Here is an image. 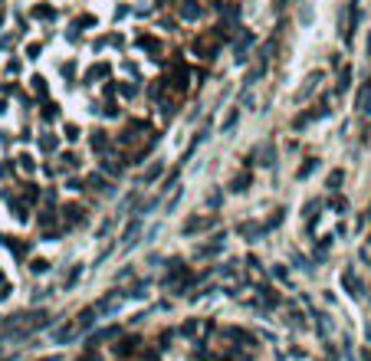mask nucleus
<instances>
[{
	"instance_id": "1",
	"label": "nucleus",
	"mask_w": 371,
	"mask_h": 361,
	"mask_svg": "<svg viewBox=\"0 0 371 361\" xmlns=\"http://www.w3.org/2000/svg\"><path fill=\"white\" fill-rule=\"evenodd\" d=\"M214 223H217V217H194V220H187L184 227H181V233H184V237H194V233L214 227Z\"/></svg>"
},
{
	"instance_id": "2",
	"label": "nucleus",
	"mask_w": 371,
	"mask_h": 361,
	"mask_svg": "<svg viewBox=\"0 0 371 361\" xmlns=\"http://www.w3.org/2000/svg\"><path fill=\"white\" fill-rule=\"evenodd\" d=\"M200 7H197V0H184V7H181V17H184V20H197V17H200Z\"/></svg>"
},
{
	"instance_id": "3",
	"label": "nucleus",
	"mask_w": 371,
	"mask_h": 361,
	"mask_svg": "<svg viewBox=\"0 0 371 361\" xmlns=\"http://www.w3.org/2000/svg\"><path fill=\"white\" fill-rule=\"evenodd\" d=\"M250 181H253L250 174H237L233 181H230V191H233V194H243V191L250 187Z\"/></svg>"
},
{
	"instance_id": "4",
	"label": "nucleus",
	"mask_w": 371,
	"mask_h": 361,
	"mask_svg": "<svg viewBox=\"0 0 371 361\" xmlns=\"http://www.w3.org/2000/svg\"><path fill=\"white\" fill-rule=\"evenodd\" d=\"M92 148H96L99 154L109 151V138H105V131H92Z\"/></svg>"
},
{
	"instance_id": "5",
	"label": "nucleus",
	"mask_w": 371,
	"mask_h": 361,
	"mask_svg": "<svg viewBox=\"0 0 371 361\" xmlns=\"http://www.w3.org/2000/svg\"><path fill=\"white\" fill-rule=\"evenodd\" d=\"M66 217L73 220V223H86V210L76 207V204H69V207H66Z\"/></svg>"
},
{
	"instance_id": "6",
	"label": "nucleus",
	"mask_w": 371,
	"mask_h": 361,
	"mask_svg": "<svg viewBox=\"0 0 371 361\" xmlns=\"http://www.w3.org/2000/svg\"><path fill=\"white\" fill-rule=\"evenodd\" d=\"M319 168V158H309L306 164H302V168H299V171H296V177H299V181H306L309 174H312V171H316Z\"/></svg>"
},
{
	"instance_id": "7",
	"label": "nucleus",
	"mask_w": 371,
	"mask_h": 361,
	"mask_svg": "<svg viewBox=\"0 0 371 361\" xmlns=\"http://www.w3.org/2000/svg\"><path fill=\"white\" fill-rule=\"evenodd\" d=\"M348 86H351V69L345 66L339 72V86H335V92H348Z\"/></svg>"
},
{
	"instance_id": "8",
	"label": "nucleus",
	"mask_w": 371,
	"mask_h": 361,
	"mask_svg": "<svg viewBox=\"0 0 371 361\" xmlns=\"http://www.w3.org/2000/svg\"><path fill=\"white\" fill-rule=\"evenodd\" d=\"M358 109L371 115V86H365V89H361V96H358Z\"/></svg>"
},
{
	"instance_id": "9",
	"label": "nucleus",
	"mask_w": 371,
	"mask_h": 361,
	"mask_svg": "<svg viewBox=\"0 0 371 361\" xmlns=\"http://www.w3.org/2000/svg\"><path fill=\"white\" fill-rule=\"evenodd\" d=\"M138 233H142V223H131V227L125 230V237H122V243H138Z\"/></svg>"
},
{
	"instance_id": "10",
	"label": "nucleus",
	"mask_w": 371,
	"mask_h": 361,
	"mask_svg": "<svg viewBox=\"0 0 371 361\" xmlns=\"http://www.w3.org/2000/svg\"><path fill=\"white\" fill-rule=\"evenodd\" d=\"M237 121H240V112L233 109V112L227 115V121H223V128H220V131H223V135H227V131H233V128H237Z\"/></svg>"
},
{
	"instance_id": "11",
	"label": "nucleus",
	"mask_w": 371,
	"mask_h": 361,
	"mask_svg": "<svg viewBox=\"0 0 371 361\" xmlns=\"http://www.w3.org/2000/svg\"><path fill=\"white\" fill-rule=\"evenodd\" d=\"M342 177H345V174H342V171H332V174H328V181H325V187H328V191H339Z\"/></svg>"
},
{
	"instance_id": "12",
	"label": "nucleus",
	"mask_w": 371,
	"mask_h": 361,
	"mask_svg": "<svg viewBox=\"0 0 371 361\" xmlns=\"http://www.w3.org/2000/svg\"><path fill=\"white\" fill-rule=\"evenodd\" d=\"M279 223H283V210H276L273 217H270V220H266V223H263V230H276V227H279Z\"/></svg>"
},
{
	"instance_id": "13",
	"label": "nucleus",
	"mask_w": 371,
	"mask_h": 361,
	"mask_svg": "<svg viewBox=\"0 0 371 361\" xmlns=\"http://www.w3.org/2000/svg\"><path fill=\"white\" fill-rule=\"evenodd\" d=\"M161 171H164L161 164H154L151 171H148V174H145V184H151V181H158V177H161Z\"/></svg>"
},
{
	"instance_id": "14",
	"label": "nucleus",
	"mask_w": 371,
	"mask_h": 361,
	"mask_svg": "<svg viewBox=\"0 0 371 361\" xmlns=\"http://www.w3.org/2000/svg\"><path fill=\"white\" fill-rule=\"evenodd\" d=\"M66 138H69V142H79V128L76 125H66Z\"/></svg>"
},
{
	"instance_id": "15",
	"label": "nucleus",
	"mask_w": 371,
	"mask_h": 361,
	"mask_svg": "<svg viewBox=\"0 0 371 361\" xmlns=\"http://www.w3.org/2000/svg\"><path fill=\"white\" fill-rule=\"evenodd\" d=\"M56 115H59V105H56V102L53 105H46V119H56Z\"/></svg>"
}]
</instances>
